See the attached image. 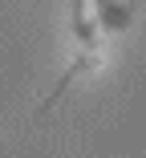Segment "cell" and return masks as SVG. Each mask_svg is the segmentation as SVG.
I'll return each instance as SVG.
<instances>
[{"label":"cell","mask_w":146,"mask_h":158,"mask_svg":"<svg viewBox=\"0 0 146 158\" xmlns=\"http://www.w3.org/2000/svg\"><path fill=\"white\" fill-rule=\"evenodd\" d=\"M98 65H102V53H98V49H94V53H81V57H73L69 65H65V73H61V81L53 85V93H49V98L41 102V110H49V106L57 102V93H61V89H65V85H69L77 73H85V69H98Z\"/></svg>","instance_id":"1"},{"label":"cell","mask_w":146,"mask_h":158,"mask_svg":"<svg viewBox=\"0 0 146 158\" xmlns=\"http://www.w3.org/2000/svg\"><path fill=\"white\" fill-rule=\"evenodd\" d=\"M69 12H73V20H69V24H73V37L81 41L85 53H94V49H98V28H94V20H90V4H73Z\"/></svg>","instance_id":"2"},{"label":"cell","mask_w":146,"mask_h":158,"mask_svg":"<svg viewBox=\"0 0 146 158\" xmlns=\"http://www.w3.org/2000/svg\"><path fill=\"white\" fill-rule=\"evenodd\" d=\"M94 12H98V24H102V28H126L130 16H134L130 4H98Z\"/></svg>","instance_id":"3"}]
</instances>
